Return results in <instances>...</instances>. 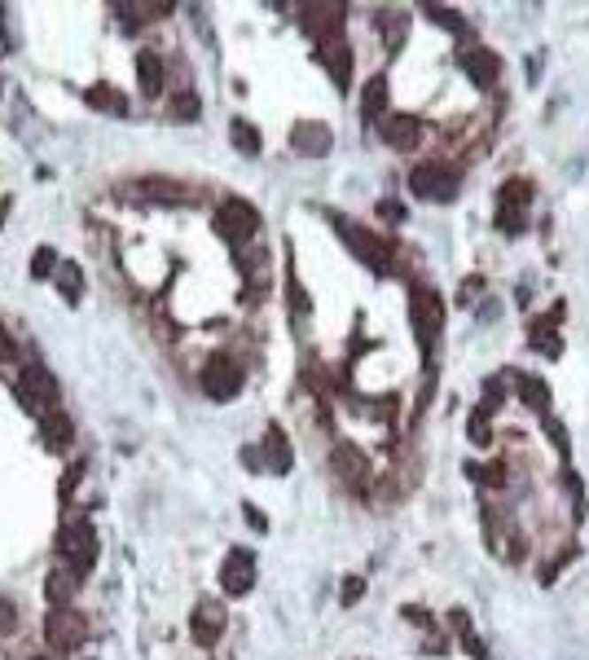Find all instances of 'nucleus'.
I'll list each match as a JSON object with an SVG mask.
<instances>
[{
  "instance_id": "nucleus-1",
  "label": "nucleus",
  "mask_w": 589,
  "mask_h": 660,
  "mask_svg": "<svg viewBox=\"0 0 589 660\" xmlns=\"http://www.w3.org/2000/svg\"><path fill=\"white\" fill-rule=\"evenodd\" d=\"M409 322H414V335H418L422 357H431L436 335L445 326V299L436 295V286H427V282H414L409 286Z\"/></svg>"
},
{
  "instance_id": "nucleus-2",
  "label": "nucleus",
  "mask_w": 589,
  "mask_h": 660,
  "mask_svg": "<svg viewBox=\"0 0 589 660\" xmlns=\"http://www.w3.org/2000/svg\"><path fill=\"white\" fill-rule=\"evenodd\" d=\"M335 221V229L344 234V243L353 247V256H360V260L369 264L378 277H391V260H396V247L387 243V238H378V234H369L365 225H356V221H348V216H330Z\"/></svg>"
},
{
  "instance_id": "nucleus-3",
  "label": "nucleus",
  "mask_w": 589,
  "mask_h": 660,
  "mask_svg": "<svg viewBox=\"0 0 589 660\" xmlns=\"http://www.w3.org/2000/svg\"><path fill=\"white\" fill-rule=\"evenodd\" d=\"M58 550H62V559H66V568L75 577H89L93 563H97V532H93V524L89 520H71L62 528V537H58Z\"/></svg>"
},
{
  "instance_id": "nucleus-4",
  "label": "nucleus",
  "mask_w": 589,
  "mask_h": 660,
  "mask_svg": "<svg viewBox=\"0 0 589 660\" xmlns=\"http://www.w3.org/2000/svg\"><path fill=\"white\" fill-rule=\"evenodd\" d=\"M458 185H462V172L449 167V163H422L409 172V190L418 198H436V203H449L458 198Z\"/></svg>"
},
{
  "instance_id": "nucleus-5",
  "label": "nucleus",
  "mask_w": 589,
  "mask_h": 660,
  "mask_svg": "<svg viewBox=\"0 0 589 660\" xmlns=\"http://www.w3.org/2000/svg\"><path fill=\"white\" fill-rule=\"evenodd\" d=\"M216 229H221L234 247H242V243H251V238L260 234V212H255L246 198L229 194V198H221V207H216Z\"/></svg>"
},
{
  "instance_id": "nucleus-6",
  "label": "nucleus",
  "mask_w": 589,
  "mask_h": 660,
  "mask_svg": "<svg viewBox=\"0 0 589 660\" xmlns=\"http://www.w3.org/2000/svg\"><path fill=\"white\" fill-rule=\"evenodd\" d=\"M13 392L18 400L27 405V409H35V414H49L53 409V400H58V384H53V375L44 370V366H22V375H18V384H13Z\"/></svg>"
},
{
  "instance_id": "nucleus-7",
  "label": "nucleus",
  "mask_w": 589,
  "mask_h": 660,
  "mask_svg": "<svg viewBox=\"0 0 589 660\" xmlns=\"http://www.w3.org/2000/svg\"><path fill=\"white\" fill-rule=\"evenodd\" d=\"M198 384H203V392L212 396V400H234V396L242 392V366H237L234 357L216 353V357L203 366Z\"/></svg>"
},
{
  "instance_id": "nucleus-8",
  "label": "nucleus",
  "mask_w": 589,
  "mask_h": 660,
  "mask_svg": "<svg viewBox=\"0 0 589 660\" xmlns=\"http://www.w3.org/2000/svg\"><path fill=\"white\" fill-rule=\"evenodd\" d=\"M84 617L75 612V608H53L49 612V621H44V639H49V648H58V652H75L80 643H84Z\"/></svg>"
},
{
  "instance_id": "nucleus-9",
  "label": "nucleus",
  "mask_w": 589,
  "mask_h": 660,
  "mask_svg": "<svg viewBox=\"0 0 589 660\" xmlns=\"http://www.w3.org/2000/svg\"><path fill=\"white\" fill-rule=\"evenodd\" d=\"M330 467H335V476L344 480V489H353L356 498L369 493V462H365V454H360L356 445H335V449H330Z\"/></svg>"
},
{
  "instance_id": "nucleus-10",
  "label": "nucleus",
  "mask_w": 589,
  "mask_h": 660,
  "mask_svg": "<svg viewBox=\"0 0 589 660\" xmlns=\"http://www.w3.org/2000/svg\"><path fill=\"white\" fill-rule=\"evenodd\" d=\"M251 586H255V555L237 546V550H229V559L221 563V590L229 599H242V594H251Z\"/></svg>"
},
{
  "instance_id": "nucleus-11",
  "label": "nucleus",
  "mask_w": 589,
  "mask_h": 660,
  "mask_svg": "<svg viewBox=\"0 0 589 660\" xmlns=\"http://www.w3.org/2000/svg\"><path fill=\"white\" fill-rule=\"evenodd\" d=\"M225 625H229V617H225V603L221 599H203L194 608V617H190V634L203 648H216V639L225 634Z\"/></svg>"
},
{
  "instance_id": "nucleus-12",
  "label": "nucleus",
  "mask_w": 589,
  "mask_h": 660,
  "mask_svg": "<svg viewBox=\"0 0 589 660\" xmlns=\"http://www.w3.org/2000/svg\"><path fill=\"white\" fill-rule=\"evenodd\" d=\"M462 71H467V80H471L475 89H497V80H501V58L492 53V49H479V44H471V49H462Z\"/></svg>"
},
{
  "instance_id": "nucleus-13",
  "label": "nucleus",
  "mask_w": 589,
  "mask_h": 660,
  "mask_svg": "<svg viewBox=\"0 0 589 660\" xmlns=\"http://www.w3.org/2000/svg\"><path fill=\"white\" fill-rule=\"evenodd\" d=\"M330 141H335V132H330V124H322V120H299L291 128V150L295 154H308V159L330 154Z\"/></svg>"
},
{
  "instance_id": "nucleus-14",
  "label": "nucleus",
  "mask_w": 589,
  "mask_h": 660,
  "mask_svg": "<svg viewBox=\"0 0 589 660\" xmlns=\"http://www.w3.org/2000/svg\"><path fill=\"white\" fill-rule=\"evenodd\" d=\"M344 13H348L344 4H299V22H304V31H308V35H317V40L344 35V31H339Z\"/></svg>"
},
{
  "instance_id": "nucleus-15",
  "label": "nucleus",
  "mask_w": 589,
  "mask_h": 660,
  "mask_svg": "<svg viewBox=\"0 0 589 660\" xmlns=\"http://www.w3.org/2000/svg\"><path fill=\"white\" fill-rule=\"evenodd\" d=\"M136 194L141 198H150V203H194V185H185V181H172V176H145V181H136Z\"/></svg>"
},
{
  "instance_id": "nucleus-16",
  "label": "nucleus",
  "mask_w": 589,
  "mask_h": 660,
  "mask_svg": "<svg viewBox=\"0 0 589 660\" xmlns=\"http://www.w3.org/2000/svg\"><path fill=\"white\" fill-rule=\"evenodd\" d=\"M322 62H326V71L335 75V84L348 93V89H353V49H348V40H344V35L322 40Z\"/></svg>"
},
{
  "instance_id": "nucleus-17",
  "label": "nucleus",
  "mask_w": 589,
  "mask_h": 660,
  "mask_svg": "<svg viewBox=\"0 0 589 660\" xmlns=\"http://www.w3.org/2000/svg\"><path fill=\"white\" fill-rule=\"evenodd\" d=\"M378 132H383V141L391 150H414L422 141V120L418 115H383Z\"/></svg>"
},
{
  "instance_id": "nucleus-18",
  "label": "nucleus",
  "mask_w": 589,
  "mask_h": 660,
  "mask_svg": "<svg viewBox=\"0 0 589 660\" xmlns=\"http://www.w3.org/2000/svg\"><path fill=\"white\" fill-rule=\"evenodd\" d=\"M136 84H141V93L145 97H159L163 93V58L159 53H136Z\"/></svg>"
},
{
  "instance_id": "nucleus-19",
  "label": "nucleus",
  "mask_w": 589,
  "mask_h": 660,
  "mask_svg": "<svg viewBox=\"0 0 589 660\" xmlns=\"http://www.w3.org/2000/svg\"><path fill=\"white\" fill-rule=\"evenodd\" d=\"M387 75H369V84H365V93H360V115H365V124L369 120H383L387 115Z\"/></svg>"
},
{
  "instance_id": "nucleus-20",
  "label": "nucleus",
  "mask_w": 589,
  "mask_h": 660,
  "mask_svg": "<svg viewBox=\"0 0 589 660\" xmlns=\"http://www.w3.org/2000/svg\"><path fill=\"white\" fill-rule=\"evenodd\" d=\"M515 388H519V396H523L528 409H537V414L550 409V384H546V379H537V375H515Z\"/></svg>"
},
{
  "instance_id": "nucleus-21",
  "label": "nucleus",
  "mask_w": 589,
  "mask_h": 660,
  "mask_svg": "<svg viewBox=\"0 0 589 660\" xmlns=\"http://www.w3.org/2000/svg\"><path fill=\"white\" fill-rule=\"evenodd\" d=\"M40 431H44V440H49L53 449H66V445H71V436H75V423H71L62 409H49V414H44V423H40Z\"/></svg>"
},
{
  "instance_id": "nucleus-22",
  "label": "nucleus",
  "mask_w": 589,
  "mask_h": 660,
  "mask_svg": "<svg viewBox=\"0 0 589 660\" xmlns=\"http://www.w3.org/2000/svg\"><path fill=\"white\" fill-rule=\"evenodd\" d=\"M84 102L93 106V111H106V115H128V97L111 89V84H93L89 93H84Z\"/></svg>"
},
{
  "instance_id": "nucleus-23",
  "label": "nucleus",
  "mask_w": 589,
  "mask_h": 660,
  "mask_svg": "<svg viewBox=\"0 0 589 660\" xmlns=\"http://www.w3.org/2000/svg\"><path fill=\"white\" fill-rule=\"evenodd\" d=\"M528 203H532V181H506L501 190H497V207H506V212H528Z\"/></svg>"
},
{
  "instance_id": "nucleus-24",
  "label": "nucleus",
  "mask_w": 589,
  "mask_h": 660,
  "mask_svg": "<svg viewBox=\"0 0 589 660\" xmlns=\"http://www.w3.org/2000/svg\"><path fill=\"white\" fill-rule=\"evenodd\" d=\"M260 454H268V467H273L277 476L291 471V445H286L282 427H268V449H260Z\"/></svg>"
},
{
  "instance_id": "nucleus-25",
  "label": "nucleus",
  "mask_w": 589,
  "mask_h": 660,
  "mask_svg": "<svg viewBox=\"0 0 589 660\" xmlns=\"http://www.w3.org/2000/svg\"><path fill=\"white\" fill-rule=\"evenodd\" d=\"M58 291H62L66 304H80V295H84V273H80V264H58Z\"/></svg>"
},
{
  "instance_id": "nucleus-26",
  "label": "nucleus",
  "mask_w": 589,
  "mask_h": 660,
  "mask_svg": "<svg viewBox=\"0 0 589 660\" xmlns=\"http://www.w3.org/2000/svg\"><path fill=\"white\" fill-rule=\"evenodd\" d=\"M422 13H427L431 22H440V27H449V31H453L458 40H467V35H471V27H467V18H462L458 9H445V4H427Z\"/></svg>"
},
{
  "instance_id": "nucleus-27",
  "label": "nucleus",
  "mask_w": 589,
  "mask_h": 660,
  "mask_svg": "<svg viewBox=\"0 0 589 660\" xmlns=\"http://www.w3.org/2000/svg\"><path fill=\"white\" fill-rule=\"evenodd\" d=\"M75 572L66 568V572H53L49 581H44V590H49V599H53V608H71V590H75Z\"/></svg>"
},
{
  "instance_id": "nucleus-28",
  "label": "nucleus",
  "mask_w": 589,
  "mask_h": 660,
  "mask_svg": "<svg viewBox=\"0 0 589 660\" xmlns=\"http://www.w3.org/2000/svg\"><path fill=\"white\" fill-rule=\"evenodd\" d=\"M234 145H237V150H242V154H246V159H255L264 141H260V132L251 128L246 120H234Z\"/></svg>"
},
{
  "instance_id": "nucleus-29",
  "label": "nucleus",
  "mask_w": 589,
  "mask_h": 660,
  "mask_svg": "<svg viewBox=\"0 0 589 660\" xmlns=\"http://www.w3.org/2000/svg\"><path fill=\"white\" fill-rule=\"evenodd\" d=\"M286 299H291V317H299V322H304L313 304H308V295H304V286H299V277H295V273H291V282H286Z\"/></svg>"
},
{
  "instance_id": "nucleus-30",
  "label": "nucleus",
  "mask_w": 589,
  "mask_h": 660,
  "mask_svg": "<svg viewBox=\"0 0 589 660\" xmlns=\"http://www.w3.org/2000/svg\"><path fill=\"white\" fill-rule=\"evenodd\" d=\"M172 120H181V124L185 120H198V97L194 93H176L172 97Z\"/></svg>"
},
{
  "instance_id": "nucleus-31",
  "label": "nucleus",
  "mask_w": 589,
  "mask_h": 660,
  "mask_svg": "<svg viewBox=\"0 0 589 660\" xmlns=\"http://www.w3.org/2000/svg\"><path fill=\"white\" fill-rule=\"evenodd\" d=\"M497 229H501V234H523V229H528V212H506V207H497Z\"/></svg>"
},
{
  "instance_id": "nucleus-32",
  "label": "nucleus",
  "mask_w": 589,
  "mask_h": 660,
  "mask_svg": "<svg viewBox=\"0 0 589 660\" xmlns=\"http://www.w3.org/2000/svg\"><path fill=\"white\" fill-rule=\"evenodd\" d=\"M541 427L550 431V440H554V449H559V454L568 458V454H572V445H568V431H563V423H559L554 414H541Z\"/></svg>"
},
{
  "instance_id": "nucleus-33",
  "label": "nucleus",
  "mask_w": 589,
  "mask_h": 660,
  "mask_svg": "<svg viewBox=\"0 0 589 660\" xmlns=\"http://www.w3.org/2000/svg\"><path fill=\"white\" fill-rule=\"evenodd\" d=\"M53 268H58V256H53L49 247H40V252L31 256V277H35V282H49Z\"/></svg>"
},
{
  "instance_id": "nucleus-34",
  "label": "nucleus",
  "mask_w": 589,
  "mask_h": 660,
  "mask_svg": "<svg viewBox=\"0 0 589 660\" xmlns=\"http://www.w3.org/2000/svg\"><path fill=\"white\" fill-rule=\"evenodd\" d=\"M360 594H365V577H344V586H339V599L353 608V603H360Z\"/></svg>"
},
{
  "instance_id": "nucleus-35",
  "label": "nucleus",
  "mask_w": 589,
  "mask_h": 660,
  "mask_svg": "<svg viewBox=\"0 0 589 660\" xmlns=\"http://www.w3.org/2000/svg\"><path fill=\"white\" fill-rule=\"evenodd\" d=\"M471 440L475 445H488V409L484 405L471 414Z\"/></svg>"
},
{
  "instance_id": "nucleus-36",
  "label": "nucleus",
  "mask_w": 589,
  "mask_h": 660,
  "mask_svg": "<svg viewBox=\"0 0 589 660\" xmlns=\"http://www.w3.org/2000/svg\"><path fill=\"white\" fill-rule=\"evenodd\" d=\"M80 476H84V462H75V467H71V471L62 476V502H66V498L75 493V485H80Z\"/></svg>"
},
{
  "instance_id": "nucleus-37",
  "label": "nucleus",
  "mask_w": 589,
  "mask_h": 660,
  "mask_svg": "<svg viewBox=\"0 0 589 660\" xmlns=\"http://www.w3.org/2000/svg\"><path fill=\"white\" fill-rule=\"evenodd\" d=\"M13 621H18V612H13V603L0 594V634H9V630H13Z\"/></svg>"
},
{
  "instance_id": "nucleus-38",
  "label": "nucleus",
  "mask_w": 589,
  "mask_h": 660,
  "mask_svg": "<svg viewBox=\"0 0 589 660\" xmlns=\"http://www.w3.org/2000/svg\"><path fill=\"white\" fill-rule=\"evenodd\" d=\"M9 357H13V335H9V330H4V322H0V366H4Z\"/></svg>"
},
{
  "instance_id": "nucleus-39",
  "label": "nucleus",
  "mask_w": 589,
  "mask_h": 660,
  "mask_svg": "<svg viewBox=\"0 0 589 660\" xmlns=\"http://www.w3.org/2000/svg\"><path fill=\"white\" fill-rule=\"evenodd\" d=\"M378 212H383L387 221H405V207H400V203H391V198H387V203H378Z\"/></svg>"
},
{
  "instance_id": "nucleus-40",
  "label": "nucleus",
  "mask_w": 589,
  "mask_h": 660,
  "mask_svg": "<svg viewBox=\"0 0 589 660\" xmlns=\"http://www.w3.org/2000/svg\"><path fill=\"white\" fill-rule=\"evenodd\" d=\"M242 511H246V520H251V528H260V532H264V516H260V511H255V507H251V502H246V507H242Z\"/></svg>"
},
{
  "instance_id": "nucleus-41",
  "label": "nucleus",
  "mask_w": 589,
  "mask_h": 660,
  "mask_svg": "<svg viewBox=\"0 0 589 660\" xmlns=\"http://www.w3.org/2000/svg\"><path fill=\"white\" fill-rule=\"evenodd\" d=\"M9 207H13V198H0V229H4V216H9Z\"/></svg>"
},
{
  "instance_id": "nucleus-42",
  "label": "nucleus",
  "mask_w": 589,
  "mask_h": 660,
  "mask_svg": "<svg viewBox=\"0 0 589 660\" xmlns=\"http://www.w3.org/2000/svg\"><path fill=\"white\" fill-rule=\"evenodd\" d=\"M0 44H4V9H0Z\"/></svg>"
},
{
  "instance_id": "nucleus-43",
  "label": "nucleus",
  "mask_w": 589,
  "mask_h": 660,
  "mask_svg": "<svg viewBox=\"0 0 589 660\" xmlns=\"http://www.w3.org/2000/svg\"><path fill=\"white\" fill-rule=\"evenodd\" d=\"M35 660H44V656H35Z\"/></svg>"
}]
</instances>
